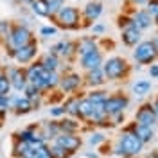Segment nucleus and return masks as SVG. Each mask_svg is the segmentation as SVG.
<instances>
[{
    "mask_svg": "<svg viewBox=\"0 0 158 158\" xmlns=\"http://www.w3.org/2000/svg\"><path fill=\"white\" fill-rule=\"evenodd\" d=\"M83 79H85V85L90 86V88H101V86H104V83H106V76H104L102 69L88 70Z\"/></svg>",
    "mask_w": 158,
    "mask_h": 158,
    "instance_id": "19",
    "label": "nucleus"
},
{
    "mask_svg": "<svg viewBox=\"0 0 158 158\" xmlns=\"http://www.w3.org/2000/svg\"><path fill=\"white\" fill-rule=\"evenodd\" d=\"M52 142L58 144V146H61L70 156H74L76 151H79V148L83 146V138L79 137L77 133H59Z\"/></svg>",
    "mask_w": 158,
    "mask_h": 158,
    "instance_id": "11",
    "label": "nucleus"
},
{
    "mask_svg": "<svg viewBox=\"0 0 158 158\" xmlns=\"http://www.w3.org/2000/svg\"><path fill=\"white\" fill-rule=\"evenodd\" d=\"M49 52L59 56L65 61H72V59L77 56V41H72V40H61L58 43H54L52 47H49Z\"/></svg>",
    "mask_w": 158,
    "mask_h": 158,
    "instance_id": "10",
    "label": "nucleus"
},
{
    "mask_svg": "<svg viewBox=\"0 0 158 158\" xmlns=\"http://www.w3.org/2000/svg\"><path fill=\"white\" fill-rule=\"evenodd\" d=\"M79 118H74V117H63V118H58L59 122V131L61 133H79V128L81 124L77 122Z\"/></svg>",
    "mask_w": 158,
    "mask_h": 158,
    "instance_id": "25",
    "label": "nucleus"
},
{
    "mask_svg": "<svg viewBox=\"0 0 158 158\" xmlns=\"http://www.w3.org/2000/svg\"><path fill=\"white\" fill-rule=\"evenodd\" d=\"M70 158H72V156H70Z\"/></svg>",
    "mask_w": 158,
    "mask_h": 158,
    "instance_id": "54",
    "label": "nucleus"
},
{
    "mask_svg": "<svg viewBox=\"0 0 158 158\" xmlns=\"http://www.w3.org/2000/svg\"><path fill=\"white\" fill-rule=\"evenodd\" d=\"M0 99H2V95H0Z\"/></svg>",
    "mask_w": 158,
    "mask_h": 158,
    "instance_id": "53",
    "label": "nucleus"
},
{
    "mask_svg": "<svg viewBox=\"0 0 158 158\" xmlns=\"http://www.w3.org/2000/svg\"><path fill=\"white\" fill-rule=\"evenodd\" d=\"M129 25H135L131 16H118V27H120V29H126Z\"/></svg>",
    "mask_w": 158,
    "mask_h": 158,
    "instance_id": "41",
    "label": "nucleus"
},
{
    "mask_svg": "<svg viewBox=\"0 0 158 158\" xmlns=\"http://www.w3.org/2000/svg\"><path fill=\"white\" fill-rule=\"evenodd\" d=\"M7 113H9L7 110H2V108H0V122H4V118L7 117Z\"/></svg>",
    "mask_w": 158,
    "mask_h": 158,
    "instance_id": "45",
    "label": "nucleus"
},
{
    "mask_svg": "<svg viewBox=\"0 0 158 158\" xmlns=\"http://www.w3.org/2000/svg\"><path fill=\"white\" fill-rule=\"evenodd\" d=\"M34 40H36L34 32H32L25 23H18V22H15V23H13V31H11L9 38L2 43V47L6 49V54L9 56L15 49H20V47H23V45H29L31 41H34Z\"/></svg>",
    "mask_w": 158,
    "mask_h": 158,
    "instance_id": "2",
    "label": "nucleus"
},
{
    "mask_svg": "<svg viewBox=\"0 0 158 158\" xmlns=\"http://www.w3.org/2000/svg\"><path fill=\"white\" fill-rule=\"evenodd\" d=\"M128 106H129V99L124 94H111V95H108L106 102H104L106 113H108L110 117L117 115V113H124Z\"/></svg>",
    "mask_w": 158,
    "mask_h": 158,
    "instance_id": "13",
    "label": "nucleus"
},
{
    "mask_svg": "<svg viewBox=\"0 0 158 158\" xmlns=\"http://www.w3.org/2000/svg\"><path fill=\"white\" fill-rule=\"evenodd\" d=\"M155 23L158 25V13H156V16H155Z\"/></svg>",
    "mask_w": 158,
    "mask_h": 158,
    "instance_id": "51",
    "label": "nucleus"
},
{
    "mask_svg": "<svg viewBox=\"0 0 158 158\" xmlns=\"http://www.w3.org/2000/svg\"><path fill=\"white\" fill-rule=\"evenodd\" d=\"M18 2H22V4H27V6H31L34 0H18Z\"/></svg>",
    "mask_w": 158,
    "mask_h": 158,
    "instance_id": "49",
    "label": "nucleus"
},
{
    "mask_svg": "<svg viewBox=\"0 0 158 158\" xmlns=\"http://www.w3.org/2000/svg\"><path fill=\"white\" fill-rule=\"evenodd\" d=\"M40 131L43 133V137L47 138V142H52L54 138L58 137L59 133V122L58 118H54V120H45V122H41V126H40Z\"/></svg>",
    "mask_w": 158,
    "mask_h": 158,
    "instance_id": "23",
    "label": "nucleus"
},
{
    "mask_svg": "<svg viewBox=\"0 0 158 158\" xmlns=\"http://www.w3.org/2000/svg\"><path fill=\"white\" fill-rule=\"evenodd\" d=\"M129 65L128 61L120 56H111V58L104 59L102 63V72L106 76V81H120V79L128 77L129 74Z\"/></svg>",
    "mask_w": 158,
    "mask_h": 158,
    "instance_id": "4",
    "label": "nucleus"
},
{
    "mask_svg": "<svg viewBox=\"0 0 158 158\" xmlns=\"http://www.w3.org/2000/svg\"><path fill=\"white\" fill-rule=\"evenodd\" d=\"M50 155H52V158H70L69 153L54 142H50Z\"/></svg>",
    "mask_w": 158,
    "mask_h": 158,
    "instance_id": "34",
    "label": "nucleus"
},
{
    "mask_svg": "<svg viewBox=\"0 0 158 158\" xmlns=\"http://www.w3.org/2000/svg\"><path fill=\"white\" fill-rule=\"evenodd\" d=\"M151 81L149 79H138L137 83H133V86H131V90H133V94L137 95V97H144V95H148L149 92H151Z\"/></svg>",
    "mask_w": 158,
    "mask_h": 158,
    "instance_id": "27",
    "label": "nucleus"
},
{
    "mask_svg": "<svg viewBox=\"0 0 158 158\" xmlns=\"http://www.w3.org/2000/svg\"><path fill=\"white\" fill-rule=\"evenodd\" d=\"M86 158H99V155H97V153H92V151H90V153H86Z\"/></svg>",
    "mask_w": 158,
    "mask_h": 158,
    "instance_id": "46",
    "label": "nucleus"
},
{
    "mask_svg": "<svg viewBox=\"0 0 158 158\" xmlns=\"http://www.w3.org/2000/svg\"><path fill=\"white\" fill-rule=\"evenodd\" d=\"M4 72L7 74V77L11 81V88L16 94H23V90L27 86V76H25V69L20 67V65H9V67H4Z\"/></svg>",
    "mask_w": 158,
    "mask_h": 158,
    "instance_id": "8",
    "label": "nucleus"
},
{
    "mask_svg": "<svg viewBox=\"0 0 158 158\" xmlns=\"http://www.w3.org/2000/svg\"><path fill=\"white\" fill-rule=\"evenodd\" d=\"M86 97L92 101V102H95V104H99V102H106V99H108V92L106 90H92V92H88V95Z\"/></svg>",
    "mask_w": 158,
    "mask_h": 158,
    "instance_id": "32",
    "label": "nucleus"
},
{
    "mask_svg": "<svg viewBox=\"0 0 158 158\" xmlns=\"http://www.w3.org/2000/svg\"><path fill=\"white\" fill-rule=\"evenodd\" d=\"M11 111L15 115H27L31 111H34V104L23 94H16V95L11 94Z\"/></svg>",
    "mask_w": 158,
    "mask_h": 158,
    "instance_id": "15",
    "label": "nucleus"
},
{
    "mask_svg": "<svg viewBox=\"0 0 158 158\" xmlns=\"http://www.w3.org/2000/svg\"><path fill=\"white\" fill-rule=\"evenodd\" d=\"M79 95H72V97H69L65 102H63V106H65V110H67V115L69 117H74L77 118V111H79Z\"/></svg>",
    "mask_w": 158,
    "mask_h": 158,
    "instance_id": "28",
    "label": "nucleus"
},
{
    "mask_svg": "<svg viewBox=\"0 0 158 158\" xmlns=\"http://www.w3.org/2000/svg\"><path fill=\"white\" fill-rule=\"evenodd\" d=\"M58 34V27L56 25H43L41 29H40V36L41 38H52V36H56Z\"/></svg>",
    "mask_w": 158,
    "mask_h": 158,
    "instance_id": "37",
    "label": "nucleus"
},
{
    "mask_svg": "<svg viewBox=\"0 0 158 158\" xmlns=\"http://www.w3.org/2000/svg\"><path fill=\"white\" fill-rule=\"evenodd\" d=\"M59 79H61V74H59L58 70H54V72L43 70L38 77L34 79V81H31V83H32L36 88L41 90L43 94H47V92H52V90H58Z\"/></svg>",
    "mask_w": 158,
    "mask_h": 158,
    "instance_id": "9",
    "label": "nucleus"
},
{
    "mask_svg": "<svg viewBox=\"0 0 158 158\" xmlns=\"http://www.w3.org/2000/svg\"><path fill=\"white\" fill-rule=\"evenodd\" d=\"M104 31H106V27H104L102 23H95V25H92V32H94V34H97V36H101Z\"/></svg>",
    "mask_w": 158,
    "mask_h": 158,
    "instance_id": "42",
    "label": "nucleus"
},
{
    "mask_svg": "<svg viewBox=\"0 0 158 158\" xmlns=\"http://www.w3.org/2000/svg\"><path fill=\"white\" fill-rule=\"evenodd\" d=\"M149 76H151V77H158V65L153 63V65L149 67Z\"/></svg>",
    "mask_w": 158,
    "mask_h": 158,
    "instance_id": "43",
    "label": "nucleus"
},
{
    "mask_svg": "<svg viewBox=\"0 0 158 158\" xmlns=\"http://www.w3.org/2000/svg\"><path fill=\"white\" fill-rule=\"evenodd\" d=\"M32 148L27 142H20V140H15V146H13V151H11V156L13 158H23L25 153Z\"/></svg>",
    "mask_w": 158,
    "mask_h": 158,
    "instance_id": "30",
    "label": "nucleus"
},
{
    "mask_svg": "<svg viewBox=\"0 0 158 158\" xmlns=\"http://www.w3.org/2000/svg\"><path fill=\"white\" fill-rule=\"evenodd\" d=\"M65 115H67V110H65L63 104H56V106L50 108V117L59 118V117H65Z\"/></svg>",
    "mask_w": 158,
    "mask_h": 158,
    "instance_id": "39",
    "label": "nucleus"
},
{
    "mask_svg": "<svg viewBox=\"0 0 158 158\" xmlns=\"http://www.w3.org/2000/svg\"><path fill=\"white\" fill-rule=\"evenodd\" d=\"M50 20L54 22V25H56L58 29L77 31V29H81V23H83V15H81V11H79L77 7L65 4V6L61 7V11H59L58 15H54Z\"/></svg>",
    "mask_w": 158,
    "mask_h": 158,
    "instance_id": "3",
    "label": "nucleus"
},
{
    "mask_svg": "<svg viewBox=\"0 0 158 158\" xmlns=\"http://www.w3.org/2000/svg\"><path fill=\"white\" fill-rule=\"evenodd\" d=\"M106 142V137L101 133V131H95V133H92L88 137V144L90 146H101V144H104Z\"/></svg>",
    "mask_w": 158,
    "mask_h": 158,
    "instance_id": "38",
    "label": "nucleus"
},
{
    "mask_svg": "<svg viewBox=\"0 0 158 158\" xmlns=\"http://www.w3.org/2000/svg\"><path fill=\"white\" fill-rule=\"evenodd\" d=\"M0 49H2V43H0Z\"/></svg>",
    "mask_w": 158,
    "mask_h": 158,
    "instance_id": "52",
    "label": "nucleus"
},
{
    "mask_svg": "<svg viewBox=\"0 0 158 158\" xmlns=\"http://www.w3.org/2000/svg\"><path fill=\"white\" fill-rule=\"evenodd\" d=\"M140 41H142V31L137 25H129L122 29V43L126 47H137Z\"/></svg>",
    "mask_w": 158,
    "mask_h": 158,
    "instance_id": "18",
    "label": "nucleus"
},
{
    "mask_svg": "<svg viewBox=\"0 0 158 158\" xmlns=\"http://www.w3.org/2000/svg\"><path fill=\"white\" fill-rule=\"evenodd\" d=\"M13 88H11V81L7 77V74L4 72V69L0 70V95H9Z\"/></svg>",
    "mask_w": 158,
    "mask_h": 158,
    "instance_id": "31",
    "label": "nucleus"
},
{
    "mask_svg": "<svg viewBox=\"0 0 158 158\" xmlns=\"http://www.w3.org/2000/svg\"><path fill=\"white\" fill-rule=\"evenodd\" d=\"M92 111H94V104L88 97H81L79 99V111H77V118L90 124L92 120Z\"/></svg>",
    "mask_w": 158,
    "mask_h": 158,
    "instance_id": "24",
    "label": "nucleus"
},
{
    "mask_svg": "<svg viewBox=\"0 0 158 158\" xmlns=\"http://www.w3.org/2000/svg\"><path fill=\"white\" fill-rule=\"evenodd\" d=\"M146 158H158V153H156V151H155V153H151V155H148V156H146Z\"/></svg>",
    "mask_w": 158,
    "mask_h": 158,
    "instance_id": "50",
    "label": "nucleus"
},
{
    "mask_svg": "<svg viewBox=\"0 0 158 158\" xmlns=\"http://www.w3.org/2000/svg\"><path fill=\"white\" fill-rule=\"evenodd\" d=\"M102 63H104V54H102L101 49H97V50H94V52H90V54H85V56L79 58V67L85 70V72L95 70V69H102Z\"/></svg>",
    "mask_w": 158,
    "mask_h": 158,
    "instance_id": "16",
    "label": "nucleus"
},
{
    "mask_svg": "<svg viewBox=\"0 0 158 158\" xmlns=\"http://www.w3.org/2000/svg\"><path fill=\"white\" fill-rule=\"evenodd\" d=\"M153 43H155V47H156V52H158V34L153 38Z\"/></svg>",
    "mask_w": 158,
    "mask_h": 158,
    "instance_id": "48",
    "label": "nucleus"
},
{
    "mask_svg": "<svg viewBox=\"0 0 158 158\" xmlns=\"http://www.w3.org/2000/svg\"><path fill=\"white\" fill-rule=\"evenodd\" d=\"M131 18H133V23H135L140 31L149 29V27L155 23V18L148 13V9H137L131 15Z\"/></svg>",
    "mask_w": 158,
    "mask_h": 158,
    "instance_id": "21",
    "label": "nucleus"
},
{
    "mask_svg": "<svg viewBox=\"0 0 158 158\" xmlns=\"http://www.w3.org/2000/svg\"><path fill=\"white\" fill-rule=\"evenodd\" d=\"M135 122H137V124H142V126H151V128L156 126L158 117H156L155 108H153V102H144V104L137 110V113H135Z\"/></svg>",
    "mask_w": 158,
    "mask_h": 158,
    "instance_id": "12",
    "label": "nucleus"
},
{
    "mask_svg": "<svg viewBox=\"0 0 158 158\" xmlns=\"http://www.w3.org/2000/svg\"><path fill=\"white\" fill-rule=\"evenodd\" d=\"M99 49V43H97V38L94 36H83V38L77 41V56H85V54H90L94 50Z\"/></svg>",
    "mask_w": 158,
    "mask_h": 158,
    "instance_id": "22",
    "label": "nucleus"
},
{
    "mask_svg": "<svg viewBox=\"0 0 158 158\" xmlns=\"http://www.w3.org/2000/svg\"><path fill=\"white\" fill-rule=\"evenodd\" d=\"M34 151H36L38 158H52V155H50V144H49V142L36 146V148H34Z\"/></svg>",
    "mask_w": 158,
    "mask_h": 158,
    "instance_id": "35",
    "label": "nucleus"
},
{
    "mask_svg": "<svg viewBox=\"0 0 158 158\" xmlns=\"http://www.w3.org/2000/svg\"><path fill=\"white\" fill-rule=\"evenodd\" d=\"M81 15H83V23H81V29H86V27H92V23L102 15V4L97 2V0H90L88 4L81 9Z\"/></svg>",
    "mask_w": 158,
    "mask_h": 158,
    "instance_id": "14",
    "label": "nucleus"
},
{
    "mask_svg": "<svg viewBox=\"0 0 158 158\" xmlns=\"http://www.w3.org/2000/svg\"><path fill=\"white\" fill-rule=\"evenodd\" d=\"M153 108H155V111H156V117H158V97L155 99V102H153Z\"/></svg>",
    "mask_w": 158,
    "mask_h": 158,
    "instance_id": "47",
    "label": "nucleus"
},
{
    "mask_svg": "<svg viewBox=\"0 0 158 158\" xmlns=\"http://www.w3.org/2000/svg\"><path fill=\"white\" fill-rule=\"evenodd\" d=\"M85 85V79L81 74L74 72V70L67 69V72L61 74V79H59V86L58 90L61 94H76L81 90V86Z\"/></svg>",
    "mask_w": 158,
    "mask_h": 158,
    "instance_id": "7",
    "label": "nucleus"
},
{
    "mask_svg": "<svg viewBox=\"0 0 158 158\" xmlns=\"http://www.w3.org/2000/svg\"><path fill=\"white\" fill-rule=\"evenodd\" d=\"M13 23H15V22H9V20H0V43H4L6 40L9 38L11 31H13Z\"/></svg>",
    "mask_w": 158,
    "mask_h": 158,
    "instance_id": "33",
    "label": "nucleus"
},
{
    "mask_svg": "<svg viewBox=\"0 0 158 158\" xmlns=\"http://www.w3.org/2000/svg\"><path fill=\"white\" fill-rule=\"evenodd\" d=\"M126 131H133L144 144H149V142L155 138V128H151V126H142V124H137V122H131L129 126H126Z\"/></svg>",
    "mask_w": 158,
    "mask_h": 158,
    "instance_id": "17",
    "label": "nucleus"
},
{
    "mask_svg": "<svg viewBox=\"0 0 158 158\" xmlns=\"http://www.w3.org/2000/svg\"><path fill=\"white\" fill-rule=\"evenodd\" d=\"M38 63L41 65L43 70L54 72V70H59V67H61V58L47 50V52H43L41 56H38Z\"/></svg>",
    "mask_w": 158,
    "mask_h": 158,
    "instance_id": "20",
    "label": "nucleus"
},
{
    "mask_svg": "<svg viewBox=\"0 0 158 158\" xmlns=\"http://www.w3.org/2000/svg\"><path fill=\"white\" fill-rule=\"evenodd\" d=\"M146 9H148V13L155 18V16H156V13H158V0H149L148 6H146Z\"/></svg>",
    "mask_w": 158,
    "mask_h": 158,
    "instance_id": "40",
    "label": "nucleus"
},
{
    "mask_svg": "<svg viewBox=\"0 0 158 158\" xmlns=\"http://www.w3.org/2000/svg\"><path fill=\"white\" fill-rule=\"evenodd\" d=\"M23 69H25V76H27V81H29V83H31V81H34V79L43 72L41 65L38 63V59H36V61H32V63H29V65H25Z\"/></svg>",
    "mask_w": 158,
    "mask_h": 158,
    "instance_id": "29",
    "label": "nucleus"
},
{
    "mask_svg": "<svg viewBox=\"0 0 158 158\" xmlns=\"http://www.w3.org/2000/svg\"><path fill=\"white\" fill-rule=\"evenodd\" d=\"M144 142L133 133V131H122V135L118 137L117 144L113 148V155H117L120 158H133V156H138L144 149Z\"/></svg>",
    "mask_w": 158,
    "mask_h": 158,
    "instance_id": "1",
    "label": "nucleus"
},
{
    "mask_svg": "<svg viewBox=\"0 0 158 158\" xmlns=\"http://www.w3.org/2000/svg\"><path fill=\"white\" fill-rule=\"evenodd\" d=\"M63 6H65V0H49V15H50V18H52L54 15H58Z\"/></svg>",
    "mask_w": 158,
    "mask_h": 158,
    "instance_id": "36",
    "label": "nucleus"
},
{
    "mask_svg": "<svg viewBox=\"0 0 158 158\" xmlns=\"http://www.w3.org/2000/svg\"><path fill=\"white\" fill-rule=\"evenodd\" d=\"M129 2H131L133 6H140V7H142V6H148L149 0H129Z\"/></svg>",
    "mask_w": 158,
    "mask_h": 158,
    "instance_id": "44",
    "label": "nucleus"
},
{
    "mask_svg": "<svg viewBox=\"0 0 158 158\" xmlns=\"http://www.w3.org/2000/svg\"><path fill=\"white\" fill-rule=\"evenodd\" d=\"M40 56V45L38 41L34 40V41H31L29 45H23V47H20V49H15L13 52L9 54V58L20 65V67H25V65H29L32 61H36Z\"/></svg>",
    "mask_w": 158,
    "mask_h": 158,
    "instance_id": "5",
    "label": "nucleus"
},
{
    "mask_svg": "<svg viewBox=\"0 0 158 158\" xmlns=\"http://www.w3.org/2000/svg\"><path fill=\"white\" fill-rule=\"evenodd\" d=\"M31 11H32V15H36L40 18H50L49 0H34V2L31 4Z\"/></svg>",
    "mask_w": 158,
    "mask_h": 158,
    "instance_id": "26",
    "label": "nucleus"
},
{
    "mask_svg": "<svg viewBox=\"0 0 158 158\" xmlns=\"http://www.w3.org/2000/svg\"><path fill=\"white\" fill-rule=\"evenodd\" d=\"M133 58H135V61L138 65H153L158 59V52H156V47H155L153 40L140 41L135 47V50H133Z\"/></svg>",
    "mask_w": 158,
    "mask_h": 158,
    "instance_id": "6",
    "label": "nucleus"
}]
</instances>
